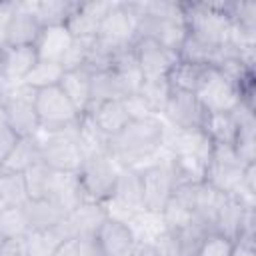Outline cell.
Instances as JSON below:
<instances>
[{
  "label": "cell",
  "mask_w": 256,
  "mask_h": 256,
  "mask_svg": "<svg viewBox=\"0 0 256 256\" xmlns=\"http://www.w3.org/2000/svg\"><path fill=\"white\" fill-rule=\"evenodd\" d=\"M168 126L162 116L134 118L108 142V154L120 166L142 168L156 160L166 146Z\"/></svg>",
  "instance_id": "6da1fadb"
},
{
  "label": "cell",
  "mask_w": 256,
  "mask_h": 256,
  "mask_svg": "<svg viewBox=\"0 0 256 256\" xmlns=\"http://www.w3.org/2000/svg\"><path fill=\"white\" fill-rule=\"evenodd\" d=\"M138 10V38H152L178 54L186 38V24L180 2H136Z\"/></svg>",
  "instance_id": "7a4b0ae2"
},
{
  "label": "cell",
  "mask_w": 256,
  "mask_h": 256,
  "mask_svg": "<svg viewBox=\"0 0 256 256\" xmlns=\"http://www.w3.org/2000/svg\"><path fill=\"white\" fill-rule=\"evenodd\" d=\"M186 24V34L214 46L230 42L232 22L226 12V2H180Z\"/></svg>",
  "instance_id": "3957f363"
},
{
  "label": "cell",
  "mask_w": 256,
  "mask_h": 256,
  "mask_svg": "<svg viewBox=\"0 0 256 256\" xmlns=\"http://www.w3.org/2000/svg\"><path fill=\"white\" fill-rule=\"evenodd\" d=\"M142 174V196H144V212L162 214L168 200L172 198L174 188L180 184L174 162L166 148L160 152L156 160L140 168Z\"/></svg>",
  "instance_id": "277c9868"
},
{
  "label": "cell",
  "mask_w": 256,
  "mask_h": 256,
  "mask_svg": "<svg viewBox=\"0 0 256 256\" xmlns=\"http://www.w3.org/2000/svg\"><path fill=\"white\" fill-rule=\"evenodd\" d=\"M120 164L108 152H90L84 156L76 176L86 202L104 204L116 186Z\"/></svg>",
  "instance_id": "5b68a950"
},
{
  "label": "cell",
  "mask_w": 256,
  "mask_h": 256,
  "mask_svg": "<svg viewBox=\"0 0 256 256\" xmlns=\"http://www.w3.org/2000/svg\"><path fill=\"white\" fill-rule=\"evenodd\" d=\"M40 162L54 172H78L84 160V148L78 140V126L60 132H38Z\"/></svg>",
  "instance_id": "8992f818"
},
{
  "label": "cell",
  "mask_w": 256,
  "mask_h": 256,
  "mask_svg": "<svg viewBox=\"0 0 256 256\" xmlns=\"http://www.w3.org/2000/svg\"><path fill=\"white\" fill-rule=\"evenodd\" d=\"M34 98H36V90L24 82L4 86L0 92V104L4 108V122L20 138L36 136L40 132Z\"/></svg>",
  "instance_id": "52a82bcc"
},
{
  "label": "cell",
  "mask_w": 256,
  "mask_h": 256,
  "mask_svg": "<svg viewBox=\"0 0 256 256\" xmlns=\"http://www.w3.org/2000/svg\"><path fill=\"white\" fill-rule=\"evenodd\" d=\"M34 108L38 116V126L42 132L72 130L80 124V112L68 100L60 86H48L36 90Z\"/></svg>",
  "instance_id": "ba28073f"
},
{
  "label": "cell",
  "mask_w": 256,
  "mask_h": 256,
  "mask_svg": "<svg viewBox=\"0 0 256 256\" xmlns=\"http://www.w3.org/2000/svg\"><path fill=\"white\" fill-rule=\"evenodd\" d=\"M138 38V10L136 2H112V8L104 16L98 36L94 38L108 50H122Z\"/></svg>",
  "instance_id": "9c48e42d"
},
{
  "label": "cell",
  "mask_w": 256,
  "mask_h": 256,
  "mask_svg": "<svg viewBox=\"0 0 256 256\" xmlns=\"http://www.w3.org/2000/svg\"><path fill=\"white\" fill-rule=\"evenodd\" d=\"M246 166L248 164L242 162V158L234 152L232 146L212 144L210 160L206 164L202 182H206L208 186H212L222 194H234L242 182Z\"/></svg>",
  "instance_id": "30bf717a"
},
{
  "label": "cell",
  "mask_w": 256,
  "mask_h": 256,
  "mask_svg": "<svg viewBox=\"0 0 256 256\" xmlns=\"http://www.w3.org/2000/svg\"><path fill=\"white\" fill-rule=\"evenodd\" d=\"M160 116L172 130H202L208 110L202 106L196 94L170 88Z\"/></svg>",
  "instance_id": "8fae6325"
},
{
  "label": "cell",
  "mask_w": 256,
  "mask_h": 256,
  "mask_svg": "<svg viewBox=\"0 0 256 256\" xmlns=\"http://www.w3.org/2000/svg\"><path fill=\"white\" fill-rule=\"evenodd\" d=\"M194 94L208 112H232L240 104L236 84L228 76H224L218 68H210V66L206 68L202 82Z\"/></svg>",
  "instance_id": "7c38bea8"
},
{
  "label": "cell",
  "mask_w": 256,
  "mask_h": 256,
  "mask_svg": "<svg viewBox=\"0 0 256 256\" xmlns=\"http://www.w3.org/2000/svg\"><path fill=\"white\" fill-rule=\"evenodd\" d=\"M132 48H134V56L138 62V70L142 74V82L166 80L168 72L178 62L176 52H172L170 48L162 46L160 42H156L152 38L140 36V38H136Z\"/></svg>",
  "instance_id": "4fadbf2b"
},
{
  "label": "cell",
  "mask_w": 256,
  "mask_h": 256,
  "mask_svg": "<svg viewBox=\"0 0 256 256\" xmlns=\"http://www.w3.org/2000/svg\"><path fill=\"white\" fill-rule=\"evenodd\" d=\"M108 218L104 204L100 202H82L78 208L68 212L64 220L56 226L64 240H78V238H92L98 234L100 226Z\"/></svg>",
  "instance_id": "5bb4252c"
},
{
  "label": "cell",
  "mask_w": 256,
  "mask_h": 256,
  "mask_svg": "<svg viewBox=\"0 0 256 256\" xmlns=\"http://www.w3.org/2000/svg\"><path fill=\"white\" fill-rule=\"evenodd\" d=\"M42 32V24L38 22V18L34 16V12L30 10L28 2H16L8 24L4 28L2 34V42L0 46H34L38 36Z\"/></svg>",
  "instance_id": "9a60e30c"
},
{
  "label": "cell",
  "mask_w": 256,
  "mask_h": 256,
  "mask_svg": "<svg viewBox=\"0 0 256 256\" xmlns=\"http://www.w3.org/2000/svg\"><path fill=\"white\" fill-rule=\"evenodd\" d=\"M110 8H112V2H108V0L78 2L76 10L72 12V16L68 18V22L64 26L74 40L92 42L98 36L100 24H102V20Z\"/></svg>",
  "instance_id": "2e32d148"
},
{
  "label": "cell",
  "mask_w": 256,
  "mask_h": 256,
  "mask_svg": "<svg viewBox=\"0 0 256 256\" xmlns=\"http://www.w3.org/2000/svg\"><path fill=\"white\" fill-rule=\"evenodd\" d=\"M102 256H128L132 246L136 244V234L130 224L106 218L96 234Z\"/></svg>",
  "instance_id": "e0dca14e"
},
{
  "label": "cell",
  "mask_w": 256,
  "mask_h": 256,
  "mask_svg": "<svg viewBox=\"0 0 256 256\" xmlns=\"http://www.w3.org/2000/svg\"><path fill=\"white\" fill-rule=\"evenodd\" d=\"M86 114L98 126V130L102 134H106L108 138L116 136L132 120L126 100H108V102L94 104V106H90V110Z\"/></svg>",
  "instance_id": "ac0fdd59"
},
{
  "label": "cell",
  "mask_w": 256,
  "mask_h": 256,
  "mask_svg": "<svg viewBox=\"0 0 256 256\" xmlns=\"http://www.w3.org/2000/svg\"><path fill=\"white\" fill-rule=\"evenodd\" d=\"M4 48V64H2V80L6 86L20 84L32 72L38 62V54L34 46H2Z\"/></svg>",
  "instance_id": "d6986e66"
},
{
  "label": "cell",
  "mask_w": 256,
  "mask_h": 256,
  "mask_svg": "<svg viewBox=\"0 0 256 256\" xmlns=\"http://www.w3.org/2000/svg\"><path fill=\"white\" fill-rule=\"evenodd\" d=\"M72 44H74V38L70 36L66 26H48V28H42L34 48H36L38 60L56 62L62 66Z\"/></svg>",
  "instance_id": "ffe728a7"
},
{
  "label": "cell",
  "mask_w": 256,
  "mask_h": 256,
  "mask_svg": "<svg viewBox=\"0 0 256 256\" xmlns=\"http://www.w3.org/2000/svg\"><path fill=\"white\" fill-rule=\"evenodd\" d=\"M248 208H254V206L244 204L234 194H222V200L218 204L216 218H214V232L234 240L240 234V228H242Z\"/></svg>",
  "instance_id": "44dd1931"
},
{
  "label": "cell",
  "mask_w": 256,
  "mask_h": 256,
  "mask_svg": "<svg viewBox=\"0 0 256 256\" xmlns=\"http://www.w3.org/2000/svg\"><path fill=\"white\" fill-rule=\"evenodd\" d=\"M234 114L238 118V130H236V138H234L232 148L242 158V162L254 164L256 162V120H254V110L244 106V104H238Z\"/></svg>",
  "instance_id": "7402d4cb"
},
{
  "label": "cell",
  "mask_w": 256,
  "mask_h": 256,
  "mask_svg": "<svg viewBox=\"0 0 256 256\" xmlns=\"http://www.w3.org/2000/svg\"><path fill=\"white\" fill-rule=\"evenodd\" d=\"M132 94L134 92L130 90V86L112 68L92 74V80H90V100H92V104L90 106L100 104V102H108V100H124Z\"/></svg>",
  "instance_id": "603a6c76"
},
{
  "label": "cell",
  "mask_w": 256,
  "mask_h": 256,
  "mask_svg": "<svg viewBox=\"0 0 256 256\" xmlns=\"http://www.w3.org/2000/svg\"><path fill=\"white\" fill-rule=\"evenodd\" d=\"M90 80L92 74L86 68H74V70H64L58 86L62 92L68 96V100L74 104V108L80 114H86L90 110Z\"/></svg>",
  "instance_id": "cb8c5ba5"
},
{
  "label": "cell",
  "mask_w": 256,
  "mask_h": 256,
  "mask_svg": "<svg viewBox=\"0 0 256 256\" xmlns=\"http://www.w3.org/2000/svg\"><path fill=\"white\" fill-rule=\"evenodd\" d=\"M24 212H26V218H28L30 234L52 230L66 216V212L60 206H56L52 200H28L24 204Z\"/></svg>",
  "instance_id": "d4e9b609"
},
{
  "label": "cell",
  "mask_w": 256,
  "mask_h": 256,
  "mask_svg": "<svg viewBox=\"0 0 256 256\" xmlns=\"http://www.w3.org/2000/svg\"><path fill=\"white\" fill-rule=\"evenodd\" d=\"M38 162H40V140H38V136H28V138H20L16 142L14 150L8 154V158L4 160L0 170L24 174L28 168H32Z\"/></svg>",
  "instance_id": "484cf974"
},
{
  "label": "cell",
  "mask_w": 256,
  "mask_h": 256,
  "mask_svg": "<svg viewBox=\"0 0 256 256\" xmlns=\"http://www.w3.org/2000/svg\"><path fill=\"white\" fill-rule=\"evenodd\" d=\"M238 130V118L232 112H208L202 132L210 138L212 144L232 146Z\"/></svg>",
  "instance_id": "4316f807"
},
{
  "label": "cell",
  "mask_w": 256,
  "mask_h": 256,
  "mask_svg": "<svg viewBox=\"0 0 256 256\" xmlns=\"http://www.w3.org/2000/svg\"><path fill=\"white\" fill-rule=\"evenodd\" d=\"M30 10L42 24V28L48 26H64L72 12L76 10L78 2L72 0H40V2H28Z\"/></svg>",
  "instance_id": "83f0119b"
},
{
  "label": "cell",
  "mask_w": 256,
  "mask_h": 256,
  "mask_svg": "<svg viewBox=\"0 0 256 256\" xmlns=\"http://www.w3.org/2000/svg\"><path fill=\"white\" fill-rule=\"evenodd\" d=\"M22 176H24L28 200H48L52 186H54V180H56V172L52 168L38 162L32 168H28Z\"/></svg>",
  "instance_id": "f1b7e54d"
},
{
  "label": "cell",
  "mask_w": 256,
  "mask_h": 256,
  "mask_svg": "<svg viewBox=\"0 0 256 256\" xmlns=\"http://www.w3.org/2000/svg\"><path fill=\"white\" fill-rule=\"evenodd\" d=\"M208 66H198V64H190V62H182L178 60L172 70L166 76V82L170 88L174 90H184V92H196V88L202 82V76L206 72Z\"/></svg>",
  "instance_id": "f546056e"
},
{
  "label": "cell",
  "mask_w": 256,
  "mask_h": 256,
  "mask_svg": "<svg viewBox=\"0 0 256 256\" xmlns=\"http://www.w3.org/2000/svg\"><path fill=\"white\" fill-rule=\"evenodd\" d=\"M28 202V192L24 184V176L16 172L0 170V210L2 208H18Z\"/></svg>",
  "instance_id": "4dcf8cb0"
},
{
  "label": "cell",
  "mask_w": 256,
  "mask_h": 256,
  "mask_svg": "<svg viewBox=\"0 0 256 256\" xmlns=\"http://www.w3.org/2000/svg\"><path fill=\"white\" fill-rule=\"evenodd\" d=\"M28 234H30V226H28L24 206L0 210V240L26 238Z\"/></svg>",
  "instance_id": "1f68e13d"
},
{
  "label": "cell",
  "mask_w": 256,
  "mask_h": 256,
  "mask_svg": "<svg viewBox=\"0 0 256 256\" xmlns=\"http://www.w3.org/2000/svg\"><path fill=\"white\" fill-rule=\"evenodd\" d=\"M64 74V68L56 62H46V60H38L36 66L32 68V72L26 76L24 84L32 86L34 90L40 88H48V86H58L60 78Z\"/></svg>",
  "instance_id": "d6a6232c"
},
{
  "label": "cell",
  "mask_w": 256,
  "mask_h": 256,
  "mask_svg": "<svg viewBox=\"0 0 256 256\" xmlns=\"http://www.w3.org/2000/svg\"><path fill=\"white\" fill-rule=\"evenodd\" d=\"M230 252H232V240L214 232L200 242L194 256H230Z\"/></svg>",
  "instance_id": "836d02e7"
},
{
  "label": "cell",
  "mask_w": 256,
  "mask_h": 256,
  "mask_svg": "<svg viewBox=\"0 0 256 256\" xmlns=\"http://www.w3.org/2000/svg\"><path fill=\"white\" fill-rule=\"evenodd\" d=\"M18 140H20V136L6 122H0V166L4 164V160L8 158V154L14 150V146H16Z\"/></svg>",
  "instance_id": "e575fe53"
},
{
  "label": "cell",
  "mask_w": 256,
  "mask_h": 256,
  "mask_svg": "<svg viewBox=\"0 0 256 256\" xmlns=\"http://www.w3.org/2000/svg\"><path fill=\"white\" fill-rule=\"evenodd\" d=\"M256 238L250 236H238L232 240V252L230 256H256V248H254Z\"/></svg>",
  "instance_id": "d590c367"
},
{
  "label": "cell",
  "mask_w": 256,
  "mask_h": 256,
  "mask_svg": "<svg viewBox=\"0 0 256 256\" xmlns=\"http://www.w3.org/2000/svg\"><path fill=\"white\" fill-rule=\"evenodd\" d=\"M0 256H28L26 238L0 240Z\"/></svg>",
  "instance_id": "8d00e7d4"
},
{
  "label": "cell",
  "mask_w": 256,
  "mask_h": 256,
  "mask_svg": "<svg viewBox=\"0 0 256 256\" xmlns=\"http://www.w3.org/2000/svg\"><path fill=\"white\" fill-rule=\"evenodd\" d=\"M128 256H158L152 242H144V240H136V244L132 246V250L128 252Z\"/></svg>",
  "instance_id": "74e56055"
},
{
  "label": "cell",
  "mask_w": 256,
  "mask_h": 256,
  "mask_svg": "<svg viewBox=\"0 0 256 256\" xmlns=\"http://www.w3.org/2000/svg\"><path fill=\"white\" fill-rule=\"evenodd\" d=\"M52 256H78L76 242H74V240H68V242L60 244V246H58V248L52 252Z\"/></svg>",
  "instance_id": "f35d334b"
},
{
  "label": "cell",
  "mask_w": 256,
  "mask_h": 256,
  "mask_svg": "<svg viewBox=\"0 0 256 256\" xmlns=\"http://www.w3.org/2000/svg\"><path fill=\"white\" fill-rule=\"evenodd\" d=\"M2 64H4V48L0 46V82H4L2 80Z\"/></svg>",
  "instance_id": "ab89813d"
}]
</instances>
